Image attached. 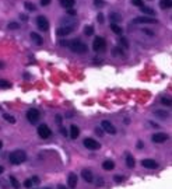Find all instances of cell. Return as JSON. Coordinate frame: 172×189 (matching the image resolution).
<instances>
[{
	"mask_svg": "<svg viewBox=\"0 0 172 189\" xmlns=\"http://www.w3.org/2000/svg\"><path fill=\"white\" fill-rule=\"evenodd\" d=\"M27 160V153L24 150H14L13 153H10L8 155V161H10L13 165H20V164L25 163Z\"/></svg>",
	"mask_w": 172,
	"mask_h": 189,
	"instance_id": "1",
	"label": "cell"
},
{
	"mask_svg": "<svg viewBox=\"0 0 172 189\" xmlns=\"http://www.w3.org/2000/svg\"><path fill=\"white\" fill-rule=\"evenodd\" d=\"M67 46L70 48L73 52H76V53H86L87 50H88L87 45L83 44L81 41H71V42H69Z\"/></svg>",
	"mask_w": 172,
	"mask_h": 189,
	"instance_id": "2",
	"label": "cell"
},
{
	"mask_svg": "<svg viewBox=\"0 0 172 189\" xmlns=\"http://www.w3.org/2000/svg\"><path fill=\"white\" fill-rule=\"evenodd\" d=\"M105 48H107V41L102 37H96L92 42V49L95 52H102V50H105Z\"/></svg>",
	"mask_w": 172,
	"mask_h": 189,
	"instance_id": "3",
	"label": "cell"
},
{
	"mask_svg": "<svg viewBox=\"0 0 172 189\" xmlns=\"http://www.w3.org/2000/svg\"><path fill=\"white\" fill-rule=\"evenodd\" d=\"M27 119H28L29 123L35 125L39 121V111L35 109V108H31V109L27 111Z\"/></svg>",
	"mask_w": 172,
	"mask_h": 189,
	"instance_id": "4",
	"label": "cell"
},
{
	"mask_svg": "<svg viewBox=\"0 0 172 189\" xmlns=\"http://www.w3.org/2000/svg\"><path fill=\"white\" fill-rule=\"evenodd\" d=\"M83 144L86 146V149H88V150H98L99 147H101V144H99L95 139H92V137H86L84 142H83Z\"/></svg>",
	"mask_w": 172,
	"mask_h": 189,
	"instance_id": "5",
	"label": "cell"
},
{
	"mask_svg": "<svg viewBox=\"0 0 172 189\" xmlns=\"http://www.w3.org/2000/svg\"><path fill=\"white\" fill-rule=\"evenodd\" d=\"M38 134L41 139H49L50 134H52V130L49 129L48 125H41L38 126Z\"/></svg>",
	"mask_w": 172,
	"mask_h": 189,
	"instance_id": "6",
	"label": "cell"
},
{
	"mask_svg": "<svg viewBox=\"0 0 172 189\" xmlns=\"http://www.w3.org/2000/svg\"><path fill=\"white\" fill-rule=\"evenodd\" d=\"M37 27L41 29V31H48V29H49V21L46 20V17L38 16L37 17Z\"/></svg>",
	"mask_w": 172,
	"mask_h": 189,
	"instance_id": "7",
	"label": "cell"
},
{
	"mask_svg": "<svg viewBox=\"0 0 172 189\" xmlns=\"http://www.w3.org/2000/svg\"><path fill=\"white\" fill-rule=\"evenodd\" d=\"M101 128H102V130H105L107 133H109V134H116V128L112 125V122H109V121H102L101 122Z\"/></svg>",
	"mask_w": 172,
	"mask_h": 189,
	"instance_id": "8",
	"label": "cell"
},
{
	"mask_svg": "<svg viewBox=\"0 0 172 189\" xmlns=\"http://www.w3.org/2000/svg\"><path fill=\"white\" fill-rule=\"evenodd\" d=\"M167 139H168V134L167 133H162V132H158V133H154L153 136H151V140L154 143H164V142H167Z\"/></svg>",
	"mask_w": 172,
	"mask_h": 189,
	"instance_id": "9",
	"label": "cell"
},
{
	"mask_svg": "<svg viewBox=\"0 0 172 189\" xmlns=\"http://www.w3.org/2000/svg\"><path fill=\"white\" fill-rule=\"evenodd\" d=\"M141 165L144 168H147V170H155V168L158 167V164H157V161L151 160V158H146V160L141 161Z\"/></svg>",
	"mask_w": 172,
	"mask_h": 189,
	"instance_id": "10",
	"label": "cell"
},
{
	"mask_svg": "<svg viewBox=\"0 0 172 189\" xmlns=\"http://www.w3.org/2000/svg\"><path fill=\"white\" fill-rule=\"evenodd\" d=\"M71 31H73V25L60 27V28L56 29V34H57V37H66V35H69Z\"/></svg>",
	"mask_w": 172,
	"mask_h": 189,
	"instance_id": "11",
	"label": "cell"
},
{
	"mask_svg": "<svg viewBox=\"0 0 172 189\" xmlns=\"http://www.w3.org/2000/svg\"><path fill=\"white\" fill-rule=\"evenodd\" d=\"M81 178H83L86 182H88V184H92V182H94V175H92V172L90 170L81 171Z\"/></svg>",
	"mask_w": 172,
	"mask_h": 189,
	"instance_id": "12",
	"label": "cell"
},
{
	"mask_svg": "<svg viewBox=\"0 0 172 189\" xmlns=\"http://www.w3.org/2000/svg\"><path fill=\"white\" fill-rule=\"evenodd\" d=\"M77 175L74 172H71V174H69V178H67V185H69V188L70 189H74L77 186Z\"/></svg>",
	"mask_w": 172,
	"mask_h": 189,
	"instance_id": "13",
	"label": "cell"
},
{
	"mask_svg": "<svg viewBox=\"0 0 172 189\" xmlns=\"http://www.w3.org/2000/svg\"><path fill=\"white\" fill-rule=\"evenodd\" d=\"M136 24H151V23H157L155 18H151V17H137L134 18Z\"/></svg>",
	"mask_w": 172,
	"mask_h": 189,
	"instance_id": "14",
	"label": "cell"
},
{
	"mask_svg": "<svg viewBox=\"0 0 172 189\" xmlns=\"http://www.w3.org/2000/svg\"><path fill=\"white\" fill-rule=\"evenodd\" d=\"M69 136H70L71 139H77V137L80 136V129H78V126H76V125L70 126V134H69Z\"/></svg>",
	"mask_w": 172,
	"mask_h": 189,
	"instance_id": "15",
	"label": "cell"
},
{
	"mask_svg": "<svg viewBox=\"0 0 172 189\" xmlns=\"http://www.w3.org/2000/svg\"><path fill=\"white\" fill-rule=\"evenodd\" d=\"M31 39L34 41V44H37V45H42V44H44V38H42L38 32H31Z\"/></svg>",
	"mask_w": 172,
	"mask_h": 189,
	"instance_id": "16",
	"label": "cell"
},
{
	"mask_svg": "<svg viewBox=\"0 0 172 189\" xmlns=\"http://www.w3.org/2000/svg\"><path fill=\"white\" fill-rule=\"evenodd\" d=\"M109 20L112 21V24H119L120 21H122V16H120L119 13H111L109 14Z\"/></svg>",
	"mask_w": 172,
	"mask_h": 189,
	"instance_id": "17",
	"label": "cell"
},
{
	"mask_svg": "<svg viewBox=\"0 0 172 189\" xmlns=\"http://www.w3.org/2000/svg\"><path fill=\"white\" fill-rule=\"evenodd\" d=\"M102 168H104L105 171H112L115 168V163L112 160H105L104 163H102Z\"/></svg>",
	"mask_w": 172,
	"mask_h": 189,
	"instance_id": "18",
	"label": "cell"
},
{
	"mask_svg": "<svg viewBox=\"0 0 172 189\" xmlns=\"http://www.w3.org/2000/svg\"><path fill=\"white\" fill-rule=\"evenodd\" d=\"M8 181H10V185H11V186H13L14 189H20V182H18V179H17L14 175H10Z\"/></svg>",
	"mask_w": 172,
	"mask_h": 189,
	"instance_id": "19",
	"label": "cell"
},
{
	"mask_svg": "<svg viewBox=\"0 0 172 189\" xmlns=\"http://www.w3.org/2000/svg\"><path fill=\"white\" fill-rule=\"evenodd\" d=\"M74 3H76V0H60V4L66 8H73Z\"/></svg>",
	"mask_w": 172,
	"mask_h": 189,
	"instance_id": "20",
	"label": "cell"
},
{
	"mask_svg": "<svg viewBox=\"0 0 172 189\" xmlns=\"http://www.w3.org/2000/svg\"><path fill=\"white\" fill-rule=\"evenodd\" d=\"M126 165H128L129 168H133L136 165V160H134V157L133 155H126Z\"/></svg>",
	"mask_w": 172,
	"mask_h": 189,
	"instance_id": "21",
	"label": "cell"
},
{
	"mask_svg": "<svg viewBox=\"0 0 172 189\" xmlns=\"http://www.w3.org/2000/svg\"><path fill=\"white\" fill-rule=\"evenodd\" d=\"M159 7L161 8H171L172 0H161V2H159Z\"/></svg>",
	"mask_w": 172,
	"mask_h": 189,
	"instance_id": "22",
	"label": "cell"
},
{
	"mask_svg": "<svg viewBox=\"0 0 172 189\" xmlns=\"http://www.w3.org/2000/svg\"><path fill=\"white\" fill-rule=\"evenodd\" d=\"M111 29H112L115 34H117V35L122 34V28H120L119 24H111Z\"/></svg>",
	"mask_w": 172,
	"mask_h": 189,
	"instance_id": "23",
	"label": "cell"
},
{
	"mask_svg": "<svg viewBox=\"0 0 172 189\" xmlns=\"http://www.w3.org/2000/svg\"><path fill=\"white\" fill-rule=\"evenodd\" d=\"M154 115L158 116V118H161V119H165V118L168 116V112H167V111H161V109H158V111H155V112H154Z\"/></svg>",
	"mask_w": 172,
	"mask_h": 189,
	"instance_id": "24",
	"label": "cell"
},
{
	"mask_svg": "<svg viewBox=\"0 0 172 189\" xmlns=\"http://www.w3.org/2000/svg\"><path fill=\"white\" fill-rule=\"evenodd\" d=\"M3 119L10 122V123H16V118L13 115H10V113H3Z\"/></svg>",
	"mask_w": 172,
	"mask_h": 189,
	"instance_id": "25",
	"label": "cell"
},
{
	"mask_svg": "<svg viewBox=\"0 0 172 189\" xmlns=\"http://www.w3.org/2000/svg\"><path fill=\"white\" fill-rule=\"evenodd\" d=\"M84 34L88 35V37H90V35H92V34H94V27H92V25H86V27H84Z\"/></svg>",
	"mask_w": 172,
	"mask_h": 189,
	"instance_id": "26",
	"label": "cell"
},
{
	"mask_svg": "<svg viewBox=\"0 0 172 189\" xmlns=\"http://www.w3.org/2000/svg\"><path fill=\"white\" fill-rule=\"evenodd\" d=\"M11 87V83L7 81L4 79H0V88H10Z\"/></svg>",
	"mask_w": 172,
	"mask_h": 189,
	"instance_id": "27",
	"label": "cell"
},
{
	"mask_svg": "<svg viewBox=\"0 0 172 189\" xmlns=\"http://www.w3.org/2000/svg\"><path fill=\"white\" fill-rule=\"evenodd\" d=\"M140 8H141V11H143L144 14H147V16H154V14H155L153 8H150V7H144L143 6V7H140Z\"/></svg>",
	"mask_w": 172,
	"mask_h": 189,
	"instance_id": "28",
	"label": "cell"
},
{
	"mask_svg": "<svg viewBox=\"0 0 172 189\" xmlns=\"http://www.w3.org/2000/svg\"><path fill=\"white\" fill-rule=\"evenodd\" d=\"M7 28L8 29H18L20 28V24L17 21H11V23L7 24Z\"/></svg>",
	"mask_w": 172,
	"mask_h": 189,
	"instance_id": "29",
	"label": "cell"
},
{
	"mask_svg": "<svg viewBox=\"0 0 172 189\" xmlns=\"http://www.w3.org/2000/svg\"><path fill=\"white\" fill-rule=\"evenodd\" d=\"M112 55L113 56H123V50L120 49L119 46H116V48H113V49H112Z\"/></svg>",
	"mask_w": 172,
	"mask_h": 189,
	"instance_id": "30",
	"label": "cell"
},
{
	"mask_svg": "<svg viewBox=\"0 0 172 189\" xmlns=\"http://www.w3.org/2000/svg\"><path fill=\"white\" fill-rule=\"evenodd\" d=\"M24 7H25V10H28V11H35V6L32 4V3H29V2L24 3Z\"/></svg>",
	"mask_w": 172,
	"mask_h": 189,
	"instance_id": "31",
	"label": "cell"
},
{
	"mask_svg": "<svg viewBox=\"0 0 172 189\" xmlns=\"http://www.w3.org/2000/svg\"><path fill=\"white\" fill-rule=\"evenodd\" d=\"M24 186H25L27 189H32V186H34V184H32L31 178H29V179H25V181H24Z\"/></svg>",
	"mask_w": 172,
	"mask_h": 189,
	"instance_id": "32",
	"label": "cell"
},
{
	"mask_svg": "<svg viewBox=\"0 0 172 189\" xmlns=\"http://www.w3.org/2000/svg\"><path fill=\"white\" fill-rule=\"evenodd\" d=\"M113 181L116 182V184H120V182L125 181V176H122V175H115V176H113Z\"/></svg>",
	"mask_w": 172,
	"mask_h": 189,
	"instance_id": "33",
	"label": "cell"
},
{
	"mask_svg": "<svg viewBox=\"0 0 172 189\" xmlns=\"http://www.w3.org/2000/svg\"><path fill=\"white\" fill-rule=\"evenodd\" d=\"M161 102L164 104V105H167V107H171V105H172V101L169 100V98H167V97L161 98Z\"/></svg>",
	"mask_w": 172,
	"mask_h": 189,
	"instance_id": "34",
	"label": "cell"
},
{
	"mask_svg": "<svg viewBox=\"0 0 172 189\" xmlns=\"http://www.w3.org/2000/svg\"><path fill=\"white\" fill-rule=\"evenodd\" d=\"M132 3H133L134 6H137V7H143V6H144L143 0H132Z\"/></svg>",
	"mask_w": 172,
	"mask_h": 189,
	"instance_id": "35",
	"label": "cell"
},
{
	"mask_svg": "<svg viewBox=\"0 0 172 189\" xmlns=\"http://www.w3.org/2000/svg\"><path fill=\"white\" fill-rule=\"evenodd\" d=\"M94 4L96 6V7H104L105 2H104V0H94Z\"/></svg>",
	"mask_w": 172,
	"mask_h": 189,
	"instance_id": "36",
	"label": "cell"
},
{
	"mask_svg": "<svg viewBox=\"0 0 172 189\" xmlns=\"http://www.w3.org/2000/svg\"><path fill=\"white\" fill-rule=\"evenodd\" d=\"M0 186L3 189H7L8 188V182L6 181V179H0Z\"/></svg>",
	"mask_w": 172,
	"mask_h": 189,
	"instance_id": "37",
	"label": "cell"
},
{
	"mask_svg": "<svg viewBox=\"0 0 172 189\" xmlns=\"http://www.w3.org/2000/svg\"><path fill=\"white\" fill-rule=\"evenodd\" d=\"M31 181H32V184H34V185H38L39 182H41V179H39L38 176H32V178H31Z\"/></svg>",
	"mask_w": 172,
	"mask_h": 189,
	"instance_id": "38",
	"label": "cell"
},
{
	"mask_svg": "<svg viewBox=\"0 0 172 189\" xmlns=\"http://www.w3.org/2000/svg\"><path fill=\"white\" fill-rule=\"evenodd\" d=\"M67 14H69V16H76L77 11L73 10V8H67Z\"/></svg>",
	"mask_w": 172,
	"mask_h": 189,
	"instance_id": "39",
	"label": "cell"
},
{
	"mask_svg": "<svg viewBox=\"0 0 172 189\" xmlns=\"http://www.w3.org/2000/svg\"><path fill=\"white\" fill-rule=\"evenodd\" d=\"M120 44H122V46H123V48H128V46H129L128 41H126L125 38H122V39H120Z\"/></svg>",
	"mask_w": 172,
	"mask_h": 189,
	"instance_id": "40",
	"label": "cell"
},
{
	"mask_svg": "<svg viewBox=\"0 0 172 189\" xmlns=\"http://www.w3.org/2000/svg\"><path fill=\"white\" fill-rule=\"evenodd\" d=\"M96 185H98V186H101V185H104V179H102L101 176H99V178L96 179Z\"/></svg>",
	"mask_w": 172,
	"mask_h": 189,
	"instance_id": "41",
	"label": "cell"
},
{
	"mask_svg": "<svg viewBox=\"0 0 172 189\" xmlns=\"http://www.w3.org/2000/svg\"><path fill=\"white\" fill-rule=\"evenodd\" d=\"M60 133H62L63 136H69V133L66 132V129H65V128H60Z\"/></svg>",
	"mask_w": 172,
	"mask_h": 189,
	"instance_id": "42",
	"label": "cell"
},
{
	"mask_svg": "<svg viewBox=\"0 0 172 189\" xmlns=\"http://www.w3.org/2000/svg\"><path fill=\"white\" fill-rule=\"evenodd\" d=\"M50 3V0H41V6H48Z\"/></svg>",
	"mask_w": 172,
	"mask_h": 189,
	"instance_id": "43",
	"label": "cell"
},
{
	"mask_svg": "<svg viewBox=\"0 0 172 189\" xmlns=\"http://www.w3.org/2000/svg\"><path fill=\"white\" fill-rule=\"evenodd\" d=\"M98 21H99V23H101V24H102V23H104V16H102V14H101V13H99V14H98Z\"/></svg>",
	"mask_w": 172,
	"mask_h": 189,
	"instance_id": "44",
	"label": "cell"
},
{
	"mask_svg": "<svg viewBox=\"0 0 172 189\" xmlns=\"http://www.w3.org/2000/svg\"><path fill=\"white\" fill-rule=\"evenodd\" d=\"M143 32H146L147 35H150V37H151V35H154V32L153 31H150V29H143Z\"/></svg>",
	"mask_w": 172,
	"mask_h": 189,
	"instance_id": "45",
	"label": "cell"
},
{
	"mask_svg": "<svg viewBox=\"0 0 172 189\" xmlns=\"http://www.w3.org/2000/svg\"><path fill=\"white\" fill-rule=\"evenodd\" d=\"M56 122L57 123H62V116L60 115H56Z\"/></svg>",
	"mask_w": 172,
	"mask_h": 189,
	"instance_id": "46",
	"label": "cell"
},
{
	"mask_svg": "<svg viewBox=\"0 0 172 189\" xmlns=\"http://www.w3.org/2000/svg\"><path fill=\"white\" fill-rule=\"evenodd\" d=\"M143 147H144V143L143 142H138L137 143V149H143Z\"/></svg>",
	"mask_w": 172,
	"mask_h": 189,
	"instance_id": "47",
	"label": "cell"
},
{
	"mask_svg": "<svg viewBox=\"0 0 172 189\" xmlns=\"http://www.w3.org/2000/svg\"><path fill=\"white\" fill-rule=\"evenodd\" d=\"M95 132L99 134V136H102V134H104V133H102V130H101V129H95Z\"/></svg>",
	"mask_w": 172,
	"mask_h": 189,
	"instance_id": "48",
	"label": "cell"
},
{
	"mask_svg": "<svg viewBox=\"0 0 172 189\" xmlns=\"http://www.w3.org/2000/svg\"><path fill=\"white\" fill-rule=\"evenodd\" d=\"M3 172H4V167H2V165H0V175H2Z\"/></svg>",
	"mask_w": 172,
	"mask_h": 189,
	"instance_id": "49",
	"label": "cell"
},
{
	"mask_svg": "<svg viewBox=\"0 0 172 189\" xmlns=\"http://www.w3.org/2000/svg\"><path fill=\"white\" fill-rule=\"evenodd\" d=\"M57 189H67L65 186V185H59V186H57Z\"/></svg>",
	"mask_w": 172,
	"mask_h": 189,
	"instance_id": "50",
	"label": "cell"
},
{
	"mask_svg": "<svg viewBox=\"0 0 172 189\" xmlns=\"http://www.w3.org/2000/svg\"><path fill=\"white\" fill-rule=\"evenodd\" d=\"M41 189H52L50 186H45V188H41Z\"/></svg>",
	"mask_w": 172,
	"mask_h": 189,
	"instance_id": "51",
	"label": "cell"
},
{
	"mask_svg": "<svg viewBox=\"0 0 172 189\" xmlns=\"http://www.w3.org/2000/svg\"><path fill=\"white\" fill-rule=\"evenodd\" d=\"M2 147H3V142H2V140H0V149H2Z\"/></svg>",
	"mask_w": 172,
	"mask_h": 189,
	"instance_id": "52",
	"label": "cell"
},
{
	"mask_svg": "<svg viewBox=\"0 0 172 189\" xmlns=\"http://www.w3.org/2000/svg\"><path fill=\"white\" fill-rule=\"evenodd\" d=\"M2 67H3V63H2V62H0V69H2Z\"/></svg>",
	"mask_w": 172,
	"mask_h": 189,
	"instance_id": "53",
	"label": "cell"
}]
</instances>
